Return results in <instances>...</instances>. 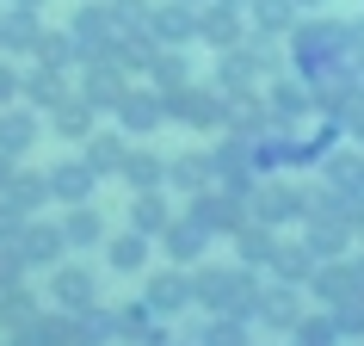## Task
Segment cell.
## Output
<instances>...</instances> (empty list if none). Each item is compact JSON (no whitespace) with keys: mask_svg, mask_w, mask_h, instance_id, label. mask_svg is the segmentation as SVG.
Returning <instances> with one entry per match:
<instances>
[{"mask_svg":"<svg viewBox=\"0 0 364 346\" xmlns=\"http://www.w3.org/2000/svg\"><path fill=\"white\" fill-rule=\"evenodd\" d=\"M259 278L253 266H198L192 272V303L210 309V315H247L253 322V303H259Z\"/></svg>","mask_w":364,"mask_h":346,"instance_id":"6da1fadb","label":"cell"},{"mask_svg":"<svg viewBox=\"0 0 364 346\" xmlns=\"http://www.w3.org/2000/svg\"><path fill=\"white\" fill-rule=\"evenodd\" d=\"M167 124L223 130V124H229V93H216V87H173L167 93Z\"/></svg>","mask_w":364,"mask_h":346,"instance_id":"7a4b0ae2","label":"cell"},{"mask_svg":"<svg viewBox=\"0 0 364 346\" xmlns=\"http://www.w3.org/2000/svg\"><path fill=\"white\" fill-rule=\"evenodd\" d=\"M192 223L210 235H235L247 223V192H235V186H204L192 192Z\"/></svg>","mask_w":364,"mask_h":346,"instance_id":"3957f363","label":"cell"},{"mask_svg":"<svg viewBox=\"0 0 364 346\" xmlns=\"http://www.w3.org/2000/svg\"><path fill=\"white\" fill-rule=\"evenodd\" d=\"M309 198L315 192H303V186H253L247 192V216L253 223H272V229H278L284 216H303L309 223Z\"/></svg>","mask_w":364,"mask_h":346,"instance_id":"277c9868","label":"cell"},{"mask_svg":"<svg viewBox=\"0 0 364 346\" xmlns=\"http://www.w3.org/2000/svg\"><path fill=\"white\" fill-rule=\"evenodd\" d=\"M50 297H56L62 315H87V309H99L93 266H50Z\"/></svg>","mask_w":364,"mask_h":346,"instance_id":"5b68a950","label":"cell"},{"mask_svg":"<svg viewBox=\"0 0 364 346\" xmlns=\"http://www.w3.org/2000/svg\"><path fill=\"white\" fill-rule=\"evenodd\" d=\"M253 322L259 327H272V334H290V327L303 322V285H266L259 290V303H253Z\"/></svg>","mask_w":364,"mask_h":346,"instance_id":"8992f818","label":"cell"},{"mask_svg":"<svg viewBox=\"0 0 364 346\" xmlns=\"http://www.w3.org/2000/svg\"><path fill=\"white\" fill-rule=\"evenodd\" d=\"M43 179H50V198H56V204H93V186H99V173L87 167V154L43 167Z\"/></svg>","mask_w":364,"mask_h":346,"instance_id":"52a82bcc","label":"cell"},{"mask_svg":"<svg viewBox=\"0 0 364 346\" xmlns=\"http://www.w3.org/2000/svg\"><path fill=\"white\" fill-rule=\"evenodd\" d=\"M167 124V93H124L117 99V130L124 136H149V130H161Z\"/></svg>","mask_w":364,"mask_h":346,"instance_id":"ba28073f","label":"cell"},{"mask_svg":"<svg viewBox=\"0 0 364 346\" xmlns=\"http://www.w3.org/2000/svg\"><path fill=\"white\" fill-rule=\"evenodd\" d=\"M13 248L25 253V266H62V253H68V235H62V223H25Z\"/></svg>","mask_w":364,"mask_h":346,"instance_id":"9c48e42d","label":"cell"},{"mask_svg":"<svg viewBox=\"0 0 364 346\" xmlns=\"http://www.w3.org/2000/svg\"><path fill=\"white\" fill-rule=\"evenodd\" d=\"M161 248H167L173 266H198V260H204V248H210V229H198L192 216H173L167 229H161Z\"/></svg>","mask_w":364,"mask_h":346,"instance_id":"30bf717a","label":"cell"},{"mask_svg":"<svg viewBox=\"0 0 364 346\" xmlns=\"http://www.w3.org/2000/svg\"><path fill=\"white\" fill-rule=\"evenodd\" d=\"M80 340V315H38L31 327H19V334H6V346H75Z\"/></svg>","mask_w":364,"mask_h":346,"instance_id":"8fae6325","label":"cell"},{"mask_svg":"<svg viewBox=\"0 0 364 346\" xmlns=\"http://www.w3.org/2000/svg\"><path fill=\"white\" fill-rule=\"evenodd\" d=\"M266 105H272V124H284V130H296V124H303L309 112H321V99L309 93L303 80H278Z\"/></svg>","mask_w":364,"mask_h":346,"instance_id":"7c38bea8","label":"cell"},{"mask_svg":"<svg viewBox=\"0 0 364 346\" xmlns=\"http://www.w3.org/2000/svg\"><path fill=\"white\" fill-rule=\"evenodd\" d=\"M38 130H43L38 105H25V99H19V105H0V149H6V154H25L31 142H38Z\"/></svg>","mask_w":364,"mask_h":346,"instance_id":"4fadbf2b","label":"cell"},{"mask_svg":"<svg viewBox=\"0 0 364 346\" xmlns=\"http://www.w3.org/2000/svg\"><path fill=\"white\" fill-rule=\"evenodd\" d=\"M142 303H149L154 315H173V309H186V303H192V272H186V266L154 272V278H149V297H142Z\"/></svg>","mask_w":364,"mask_h":346,"instance_id":"5bb4252c","label":"cell"},{"mask_svg":"<svg viewBox=\"0 0 364 346\" xmlns=\"http://www.w3.org/2000/svg\"><path fill=\"white\" fill-rule=\"evenodd\" d=\"M80 154H87V167L99 173V179H112V173H124V154H130V136L124 130H99L80 142Z\"/></svg>","mask_w":364,"mask_h":346,"instance_id":"9a60e30c","label":"cell"},{"mask_svg":"<svg viewBox=\"0 0 364 346\" xmlns=\"http://www.w3.org/2000/svg\"><path fill=\"white\" fill-rule=\"evenodd\" d=\"M229 241L241 248V266H253V272H259V266H272V253H278V229H272V223H253V216L229 235Z\"/></svg>","mask_w":364,"mask_h":346,"instance_id":"2e32d148","label":"cell"},{"mask_svg":"<svg viewBox=\"0 0 364 346\" xmlns=\"http://www.w3.org/2000/svg\"><path fill=\"white\" fill-rule=\"evenodd\" d=\"M167 186L173 192H204V186H216V161H210V149L204 154H179V161H167Z\"/></svg>","mask_w":364,"mask_h":346,"instance_id":"e0dca14e","label":"cell"},{"mask_svg":"<svg viewBox=\"0 0 364 346\" xmlns=\"http://www.w3.org/2000/svg\"><path fill=\"white\" fill-rule=\"evenodd\" d=\"M130 93L124 87V75H117L112 62H99V68H87V80H80V99L93 105V112H117V99Z\"/></svg>","mask_w":364,"mask_h":346,"instance_id":"ac0fdd59","label":"cell"},{"mask_svg":"<svg viewBox=\"0 0 364 346\" xmlns=\"http://www.w3.org/2000/svg\"><path fill=\"white\" fill-rule=\"evenodd\" d=\"M149 248H154V241L142 229L105 235V266H112V272H142V266H149Z\"/></svg>","mask_w":364,"mask_h":346,"instance_id":"d6986e66","label":"cell"},{"mask_svg":"<svg viewBox=\"0 0 364 346\" xmlns=\"http://www.w3.org/2000/svg\"><path fill=\"white\" fill-rule=\"evenodd\" d=\"M117 179H124L130 192H161V186H167V161H161V154H149V149H130Z\"/></svg>","mask_w":364,"mask_h":346,"instance_id":"ffe728a7","label":"cell"},{"mask_svg":"<svg viewBox=\"0 0 364 346\" xmlns=\"http://www.w3.org/2000/svg\"><path fill=\"white\" fill-rule=\"evenodd\" d=\"M315 266H321V260H315V248H309V241H278V253H272V272H278L284 285H309V278H315Z\"/></svg>","mask_w":364,"mask_h":346,"instance_id":"44dd1931","label":"cell"},{"mask_svg":"<svg viewBox=\"0 0 364 346\" xmlns=\"http://www.w3.org/2000/svg\"><path fill=\"white\" fill-rule=\"evenodd\" d=\"M309 290H315V297H321L327 309L333 303H346V297H358V278H352V260H340V266H315V278H309Z\"/></svg>","mask_w":364,"mask_h":346,"instance_id":"7402d4cb","label":"cell"},{"mask_svg":"<svg viewBox=\"0 0 364 346\" xmlns=\"http://www.w3.org/2000/svg\"><path fill=\"white\" fill-rule=\"evenodd\" d=\"M173 223V204H167V192H136L130 198V229H142L149 241H161V229Z\"/></svg>","mask_w":364,"mask_h":346,"instance_id":"603a6c76","label":"cell"},{"mask_svg":"<svg viewBox=\"0 0 364 346\" xmlns=\"http://www.w3.org/2000/svg\"><path fill=\"white\" fill-rule=\"evenodd\" d=\"M50 130H56L62 142H87V136H93V105H87V99H62V105H50Z\"/></svg>","mask_w":364,"mask_h":346,"instance_id":"cb8c5ba5","label":"cell"},{"mask_svg":"<svg viewBox=\"0 0 364 346\" xmlns=\"http://www.w3.org/2000/svg\"><path fill=\"white\" fill-rule=\"evenodd\" d=\"M62 235H68V248H105V216H99L93 204H68Z\"/></svg>","mask_w":364,"mask_h":346,"instance_id":"d4e9b609","label":"cell"},{"mask_svg":"<svg viewBox=\"0 0 364 346\" xmlns=\"http://www.w3.org/2000/svg\"><path fill=\"white\" fill-rule=\"evenodd\" d=\"M309 248H315V260H333V253H346V241H352V229H346L340 216H309V235H303Z\"/></svg>","mask_w":364,"mask_h":346,"instance_id":"484cf974","label":"cell"},{"mask_svg":"<svg viewBox=\"0 0 364 346\" xmlns=\"http://www.w3.org/2000/svg\"><path fill=\"white\" fill-rule=\"evenodd\" d=\"M38 315H43V309H38V297H31L25 285L0 290V327H6V334H19V327H31Z\"/></svg>","mask_w":364,"mask_h":346,"instance_id":"4316f807","label":"cell"},{"mask_svg":"<svg viewBox=\"0 0 364 346\" xmlns=\"http://www.w3.org/2000/svg\"><path fill=\"white\" fill-rule=\"evenodd\" d=\"M62 99H68V80H62L56 68H50V62H43L38 75H25V105L50 112V105H62Z\"/></svg>","mask_w":364,"mask_h":346,"instance_id":"83f0119b","label":"cell"},{"mask_svg":"<svg viewBox=\"0 0 364 346\" xmlns=\"http://www.w3.org/2000/svg\"><path fill=\"white\" fill-rule=\"evenodd\" d=\"M198 346H253L247 340V315H210L204 334H198Z\"/></svg>","mask_w":364,"mask_h":346,"instance_id":"f1b7e54d","label":"cell"},{"mask_svg":"<svg viewBox=\"0 0 364 346\" xmlns=\"http://www.w3.org/2000/svg\"><path fill=\"white\" fill-rule=\"evenodd\" d=\"M0 198H13V204H19L25 216H31V211L43 204V198H50V179H43V173H25V167H19V173H13V186H6Z\"/></svg>","mask_w":364,"mask_h":346,"instance_id":"f546056e","label":"cell"},{"mask_svg":"<svg viewBox=\"0 0 364 346\" xmlns=\"http://www.w3.org/2000/svg\"><path fill=\"white\" fill-rule=\"evenodd\" d=\"M327 179H333L340 192H364V154H352V149L327 154Z\"/></svg>","mask_w":364,"mask_h":346,"instance_id":"4dcf8cb0","label":"cell"},{"mask_svg":"<svg viewBox=\"0 0 364 346\" xmlns=\"http://www.w3.org/2000/svg\"><path fill=\"white\" fill-rule=\"evenodd\" d=\"M112 327H117V340H149L154 309L149 303H124V309H112Z\"/></svg>","mask_w":364,"mask_h":346,"instance_id":"1f68e13d","label":"cell"},{"mask_svg":"<svg viewBox=\"0 0 364 346\" xmlns=\"http://www.w3.org/2000/svg\"><path fill=\"white\" fill-rule=\"evenodd\" d=\"M290 346H340V334H333V315H303V322L290 327Z\"/></svg>","mask_w":364,"mask_h":346,"instance_id":"d6a6232c","label":"cell"},{"mask_svg":"<svg viewBox=\"0 0 364 346\" xmlns=\"http://www.w3.org/2000/svg\"><path fill=\"white\" fill-rule=\"evenodd\" d=\"M327 315H333V334H340V340H364V297H346V303H333Z\"/></svg>","mask_w":364,"mask_h":346,"instance_id":"836d02e7","label":"cell"},{"mask_svg":"<svg viewBox=\"0 0 364 346\" xmlns=\"http://www.w3.org/2000/svg\"><path fill=\"white\" fill-rule=\"evenodd\" d=\"M25 272H31V266H25V253L13 248V241H0V290L25 285Z\"/></svg>","mask_w":364,"mask_h":346,"instance_id":"e575fe53","label":"cell"},{"mask_svg":"<svg viewBox=\"0 0 364 346\" xmlns=\"http://www.w3.org/2000/svg\"><path fill=\"white\" fill-rule=\"evenodd\" d=\"M149 75H154V87H161V93H173V87H186V62H179V56H154Z\"/></svg>","mask_w":364,"mask_h":346,"instance_id":"d590c367","label":"cell"},{"mask_svg":"<svg viewBox=\"0 0 364 346\" xmlns=\"http://www.w3.org/2000/svg\"><path fill=\"white\" fill-rule=\"evenodd\" d=\"M25 223H31V216L19 211V204H13V198H0V241H19V229Z\"/></svg>","mask_w":364,"mask_h":346,"instance_id":"8d00e7d4","label":"cell"},{"mask_svg":"<svg viewBox=\"0 0 364 346\" xmlns=\"http://www.w3.org/2000/svg\"><path fill=\"white\" fill-rule=\"evenodd\" d=\"M6 43H19V50H38V25L31 19H6V31H0Z\"/></svg>","mask_w":364,"mask_h":346,"instance_id":"74e56055","label":"cell"},{"mask_svg":"<svg viewBox=\"0 0 364 346\" xmlns=\"http://www.w3.org/2000/svg\"><path fill=\"white\" fill-rule=\"evenodd\" d=\"M38 50H43V62H50V68H62V62L75 56V43H68V38H38Z\"/></svg>","mask_w":364,"mask_h":346,"instance_id":"f35d334b","label":"cell"},{"mask_svg":"<svg viewBox=\"0 0 364 346\" xmlns=\"http://www.w3.org/2000/svg\"><path fill=\"white\" fill-rule=\"evenodd\" d=\"M19 93H25V80L13 68H0V105H19Z\"/></svg>","mask_w":364,"mask_h":346,"instance_id":"ab89813d","label":"cell"},{"mask_svg":"<svg viewBox=\"0 0 364 346\" xmlns=\"http://www.w3.org/2000/svg\"><path fill=\"white\" fill-rule=\"evenodd\" d=\"M13 173H19V154H6V149H0V192L13 186Z\"/></svg>","mask_w":364,"mask_h":346,"instance_id":"60d3db41","label":"cell"},{"mask_svg":"<svg viewBox=\"0 0 364 346\" xmlns=\"http://www.w3.org/2000/svg\"><path fill=\"white\" fill-rule=\"evenodd\" d=\"M259 19H266V31H284L290 13H284V6H259Z\"/></svg>","mask_w":364,"mask_h":346,"instance_id":"b9f144b4","label":"cell"},{"mask_svg":"<svg viewBox=\"0 0 364 346\" xmlns=\"http://www.w3.org/2000/svg\"><path fill=\"white\" fill-rule=\"evenodd\" d=\"M142 346H179V340H173V334H161V327H149V340H142Z\"/></svg>","mask_w":364,"mask_h":346,"instance_id":"7bdbcfd3","label":"cell"},{"mask_svg":"<svg viewBox=\"0 0 364 346\" xmlns=\"http://www.w3.org/2000/svg\"><path fill=\"white\" fill-rule=\"evenodd\" d=\"M75 346H105V340H93V334H80V340H75Z\"/></svg>","mask_w":364,"mask_h":346,"instance_id":"ee69618b","label":"cell"},{"mask_svg":"<svg viewBox=\"0 0 364 346\" xmlns=\"http://www.w3.org/2000/svg\"><path fill=\"white\" fill-rule=\"evenodd\" d=\"M352 136H358V142H364V117H358V124H352Z\"/></svg>","mask_w":364,"mask_h":346,"instance_id":"f6af8a7d","label":"cell"},{"mask_svg":"<svg viewBox=\"0 0 364 346\" xmlns=\"http://www.w3.org/2000/svg\"><path fill=\"white\" fill-rule=\"evenodd\" d=\"M352 346H358V340H352Z\"/></svg>","mask_w":364,"mask_h":346,"instance_id":"bcb514c9","label":"cell"},{"mask_svg":"<svg viewBox=\"0 0 364 346\" xmlns=\"http://www.w3.org/2000/svg\"><path fill=\"white\" fill-rule=\"evenodd\" d=\"M358 235H364V229H358Z\"/></svg>","mask_w":364,"mask_h":346,"instance_id":"7dc6e473","label":"cell"}]
</instances>
